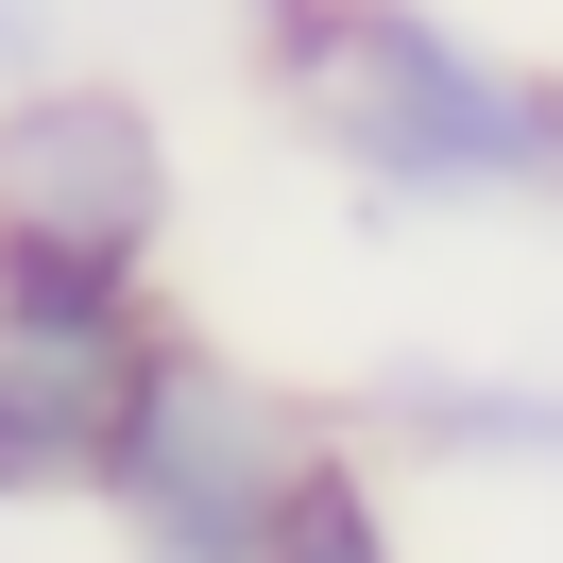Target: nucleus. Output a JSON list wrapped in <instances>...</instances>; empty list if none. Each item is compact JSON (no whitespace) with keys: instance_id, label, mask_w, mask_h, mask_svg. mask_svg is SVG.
I'll use <instances>...</instances> for the list:
<instances>
[{"instance_id":"obj_1","label":"nucleus","mask_w":563,"mask_h":563,"mask_svg":"<svg viewBox=\"0 0 563 563\" xmlns=\"http://www.w3.org/2000/svg\"><path fill=\"white\" fill-rule=\"evenodd\" d=\"M290 103L393 188H563V103L410 0H290Z\"/></svg>"},{"instance_id":"obj_2","label":"nucleus","mask_w":563,"mask_h":563,"mask_svg":"<svg viewBox=\"0 0 563 563\" xmlns=\"http://www.w3.org/2000/svg\"><path fill=\"white\" fill-rule=\"evenodd\" d=\"M308 478H324V427L290 410V393H256L240 358H206V342H154L103 495H120L172 563H274V529H290Z\"/></svg>"},{"instance_id":"obj_3","label":"nucleus","mask_w":563,"mask_h":563,"mask_svg":"<svg viewBox=\"0 0 563 563\" xmlns=\"http://www.w3.org/2000/svg\"><path fill=\"white\" fill-rule=\"evenodd\" d=\"M172 240V154L120 86H35L0 103V256L18 274H137Z\"/></svg>"},{"instance_id":"obj_4","label":"nucleus","mask_w":563,"mask_h":563,"mask_svg":"<svg viewBox=\"0 0 563 563\" xmlns=\"http://www.w3.org/2000/svg\"><path fill=\"white\" fill-rule=\"evenodd\" d=\"M137 376H154V342H137V308L103 274H18L0 256V495L103 478Z\"/></svg>"},{"instance_id":"obj_5","label":"nucleus","mask_w":563,"mask_h":563,"mask_svg":"<svg viewBox=\"0 0 563 563\" xmlns=\"http://www.w3.org/2000/svg\"><path fill=\"white\" fill-rule=\"evenodd\" d=\"M274 563H393V529H376V495L324 461L308 495H290V529H274Z\"/></svg>"}]
</instances>
